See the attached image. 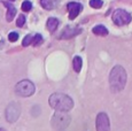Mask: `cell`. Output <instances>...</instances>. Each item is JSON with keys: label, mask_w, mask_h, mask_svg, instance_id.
<instances>
[{"label": "cell", "mask_w": 132, "mask_h": 131, "mask_svg": "<svg viewBox=\"0 0 132 131\" xmlns=\"http://www.w3.org/2000/svg\"><path fill=\"white\" fill-rule=\"evenodd\" d=\"M0 131H6V130H4V129H1V128H0Z\"/></svg>", "instance_id": "cell-21"}, {"label": "cell", "mask_w": 132, "mask_h": 131, "mask_svg": "<svg viewBox=\"0 0 132 131\" xmlns=\"http://www.w3.org/2000/svg\"><path fill=\"white\" fill-rule=\"evenodd\" d=\"M32 39H34V36H32V35H27V36L24 37L23 42H22V45H23L24 47L29 46V45L32 44Z\"/></svg>", "instance_id": "cell-17"}, {"label": "cell", "mask_w": 132, "mask_h": 131, "mask_svg": "<svg viewBox=\"0 0 132 131\" xmlns=\"http://www.w3.org/2000/svg\"><path fill=\"white\" fill-rule=\"evenodd\" d=\"M5 6L8 8L7 14H6V20L8 22H12L13 19L15 17V14H16V8H15L12 4H9V2H5Z\"/></svg>", "instance_id": "cell-10"}, {"label": "cell", "mask_w": 132, "mask_h": 131, "mask_svg": "<svg viewBox=\"0 0 132 131\" xmlns=\"http://www.w3.org/2000/svg\"><path fill=\"white\" fill-rule=\"evenodd\" d=\"M36 91V87H35V84L32 82L28 79L21 80L16 85H15V93L20 97H31L32 94Z\"/></svg>", "instance_id": "cell-3"}, {"label": "cell", "mask_w": 132, "mask_h": 131, "mask_svg": "<svg viewBox=\"0 0 132 131\" xmlns=\"http://www.w3.org/2000/svg\"><path fill=\"white\" fill-rule=\"evenodd\" d=\"M24 23H25V16H24V15H20L19 19H17V21H16L17 27H20V28L23 27Z\"/></svg>", "instance_id": "cell-19"}, {"label": "cell", "mask_w": 132, "mask_h": 131, "mask_svg": "<svg viewBox=\"0 0 132 131\" xmlns=\"http://www.w3.org/2000/svg\"><path fill=\"white\" fill-rule=\"evenodd\" d=\"M50 106L56 110H62V112H69L73 107L72 99L67 94L63 93H53L48 99Z\"/></svg>", "instance_id": "cell-2"}, {"label": "cell", "mask_w": 132, "mask_h": 131, "mask_svg": "<svg viewBox=\"0 0 132 131\" xmlns=\"http://www.w3.org/2000/svg\"><path fill=\"white\" fill-rule=\"evenodd\" d=\"M32 8V4L30 1H23L22 2V11L23 12H30Z\"/></svg>", "instance_id": "cell-18"}, {"label": "cell", "mask_w": 132, "mask_h": 131, "mask_svg": "<svg viewBox=\"0 0 132 131\" xmlns=\"http://www.w3.org/2000/svg\"><path fill=\"white\" fill-rule=\"evenodd\" d=\"M96 131H110V123L109 117L106 113H99L95 120Z\"/></svg>", "instance_id": "cell-6"}, {"label": "cell", "mask_w": 132, "mask_h": 131, "mask_svg": "<svg viewBox=\"0 0 132 131\" xmlns=\"http://www.w3.org/2000/svg\"><path fill=\"white\" fill-rule=\"evenodd\" d=\"M43 43V36L40 34H37L34 36V39H32V45L34 46H39Z\"/></svg>", "instance_id": "cell-15"}, {"label": "cell", "mask_w": 132, "mask_h": 131, "mask_svg": "<svg viewBox=\"0 0 132 131\" xmlns=\"http://www.w3.org/2000/svg\"><path fill=\"white\" fill-rule=\"evenodd\" d=\"M103 5L102 0H90V6L92 8H101Z\"/></svg>", "instance_id": "cell-16"}, {"label": "cell", "mask_w": 132, "mask_h": 131, "mask_svg": "<svg viewBox=\"0 0 132 131\" xmlns=\"http://www.w3.org/2000/svg\"><path fill=\"white\" fill-rule=\"evenodd\" d=\"M11 1H15V0H11Z\"/></svg>", "instance_id": "cell-22"}, {"label": "cell", "mask_w": 132, "mask_h": 131, "mask_svg": "<svg viewBox=\"0 0 132 131\" xmlns=\"http://www.w3.org/2000/svg\"><path fill=\"white\" fill-rule=\"evenodd\" d=\"M126 78L128 76H126L125 69L122 66H115L109 75V85H110L111 92L117 93L122 91L125 87Z\"/></svg>", "instance_id": "cell-1"}, {"label": "cell", "mask_w": 132, "mask_h": 131, "mask_svg": "<svg viewBox=\"0 0 132 131\" xmlns=\"http://www.w3.org/2000/svg\"><path fill=\"white\" fill-rule=\"evenodd\" d=\"M67 7H68V11H69V19L70 20H75L83 9L82 4H78V2H69Z\"/></svg>", "instance_id": "cell-8"}, {"label": "cell", "mask_w": 132, "mask_h": 131, "mask_svg": "<svg viewBox=\"0 0 132 131\" xmlns=\"http://www.w3.org/2000/svg\"><path fill=\"white\" fill-rule=\"evenodd\" d=\"M71 118L67 114V112H62V110H57L52 117V125L55 129H64L68 127V124H70Z\"/></svg>", "instance_id": "cell-4"}, {"label": "cell", "mask_w": 132, "mask_h": 131, "mask_svg": "<svg viewBox=\"0 0 132 131\" xmlns=\"http://www.w3.org/2000/svg\"><path fill=\"white\" fill-rule=\"evenodd\" d=\"M82 66H83V60L80 56H75L73 58V61H72V67L73 70L76 72H79L80 69H82Z\"/></svg>", "instance_id": "cell-14"}, {"label": "cell", "mask_w": 132, "mask_h": 131, "mask_svg": "<svg viewBox=\"0 0 132 131\" xmlns=\"http://www.w3.org/2000/svg\"><path fill=\"white\" fill-rule=\"evenodd\" d=\"M47 29L50 30L51 32H54L55 30L57 29V27H59V20L55 19V17H50V19L47 20Z\"/></svg>", "instance_id": "cell-11"}, {"label": "cell", "mask_w": 132, "mask_h": 131, "mask_svg": "<svg viewBox=\"0 0 132 131\" xmlns=\"http://www.w3.org/2000/svg\"><path fill=\"white\" fill-rule=\"evenodd\" d=\"M8 39H9V42H16L17 39H19V34L17 32H11V34L8 35Z\"/></svg>", "instance_id": "cell-20"}, {"label": "cell", "mask_w": 132, "mask_h": 131, "mask_svg": "<svg viewBox=\"0 0 132 131\" xmlns=\"http://www.w3.org/2000/svg\"><path fill=\"white\" fill-rule=\"evenodd\" d=\"M82 32L80 28H75V27H67L63 30L62 35H61V39H70L72 37L77 36Z\"/></svg>", "instance_id": "cell-9"}, {"label": "cell", "mask_w": 132, "mask_h": 131, "mask_svg": "<svg viewBox=\"0 0 132 131\" xmlns=\"http://www.w3.org/2000/svg\"><path fill=\"white\" fill-rule=\"evenodd\" d=\"M93 34L96 35V36H107L108 35V30H107V28L106 27H103V26H95L94 28H93Z\"/></svg>", "instance_id": "cell-13"}, {"label": "cell", "mask_w": 132, "mask_h": 131, "mask_svg": "<svg viewBox=\"0 0 132 131\" xmlns=\"http://www.w3.org/2000/svg\"><path fill=\"white\" fill-rule=\"evenodd\" d=\"M132 20L131 14H129L124 9H116L113 13V21L116 26L122 27L125 26V24H129Z\"/></svg>", "instance_id": "cell-5"}, {"label": "cell", "mask_w": 132, "mask_h": 131, "mask_svg": "<svg viewBox=\"0 0 132 131\" xmlns=\"http://www.w3.org/2000/svg\"><path fill=\"white\" fill-rule=\"evenodd\" d=\"M40 5L46 11H51V9L55 8L56 5V0H40Z\"/></svg>", "instance_id": "cell-12"}, {"label": "cell", "mask_w": 132, "mask_h": 131, "mask_svg": "<svg viewBox=\"0 0 132 131\" xmlns=\"http://www.w3.org/2000/svg\"><path fill=\"white\" fill-rule=\"evenodd\" d=\"M20 115V106L16 102H12L6 109V118L9 122H14Z\"/></svg>", "instance_id": "cell-7"}]
</instances>
